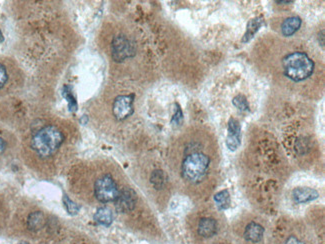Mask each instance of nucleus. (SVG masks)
<instances>
[{"label": "nucleus", "instance_id": "obj_14", "mask_svg": "<svg viewBox=\"0 0 325 244\" xmlns=\"http://www.w3.org/2000/svg\"><path fill=\"white\" fill-rule=\"evenodd\" d=\"M93 217L95 222L103 226H109L113 221V213L107 207L98 208Z\"/></svg>", "mask_w": 325, "mask_h": 244}, {"label": "nucleus", "instance_id": "obj_9", "mask_svg": "<svg viewBox=\"0 0 325 244\" xmlns=\"http://www.w3.org/2000/svg\"><path fill=\"white\" fill-rule=\"evenodd\" d=\"M319 193L317 190L310 187H296L292 191L293 200L298 204L307 203L317 199Z\"/></svg>", "mask_w": 325, "mask_h": 244}, {"label": "nucleus", "instance_id": "obj_24", "mask_svg": "<svg viewBox=\"0 0 325 244\" xmlns=\"http://www.w3.org/2000/svg\"><path fill=\"white\" fill-rule=\"evenodd\" d=\"M18 244H28V243H26V242H20V243H18Z\"/></svg>", "mask_w": 325, "mask_h": 244}, {"label": "nucleus", "instance_id": "obj_12", "mask_svg": "<svg viewBox=\"0 0 325 244\" xmlns=\"http://www.w3.org/2000/svg\"><path fill=\"white\" fill-rule=\"evenodd\" d=\"M302 20L298 16H291L286 18L281 24V33L285 37L292 36L301 26Z\"/></svg>", "mask_w": 325, "mask_h": 244}, {"label": "nucleus", "instance_id": "obj_4", "mask_svg": "<svg viewBox=\"0 0 325 244\" xmlns=\"http://www.w3.org/2000/svg\"><path fill=\"white\" fill-rule=\"evenodd\" d=\"M118 193V186L111 175H102L95 181L94 195L98 201L102 203L115 201Z\"/></svg>", "mask_w": 325, "mask_h": 244}, {"label": "nucleus", "instance_id": "obj_21", "mask_svg": "<svg viewBox=\"0 0 325 244\" xmlns=\"http://www.w3.org/2000/svg\"><path fill=\"white\" fill-rule=\"evenodd\" d=\"M182 119H183V117H182V112H181V110L178 108L176 114L174 115V117H173V119H172V122H176V124H179V123L182 121Z\"/></svg>", "mask_w": 325, "mask_h": 244}, {"label": "nucleus", "instance_id": "obj_22", "mask_svg": "<svg viewBox=\"0 0 325 244\" xmlns=\"http://www.w3.org/2000/svg\"><path fill=\"white\" fill-rule=\"evenodd\" d=\"M285 244H303L299 239H297L295 236H290Z\"/></svg>", "mask_w": 325, "mask_h": 244}, {"label": "nucleus", "instance_id": "obj_15", "mask_svg": "<svg viewBox=\"0 0 325 244\" xmlns=\"http://www.w3.org/2000/svg\"><path fill=\"white\" fill-rule=\"evenodd\" d=\"M262 18L261 17H257V18H254L252 20H250L247 24V30L245 32V34L242 38V42L243 43H246L248 42L251 38H253V36L255 35V33L259 30L261 25H262Z\"/></svg>", "mask_w": 325, "mask_h": 244}, {"label": "nucleus", "instance_id": "obj_10", "mask_svg": "<svg viewBox=\"0 0 325 244\" xmlns=\"http://www.w3.org/2000/svg\"><path fill=\"white\" fill-rule=\"evenodd\" d=\"M217 232V222L213 218L205 217L198 223V233L204 238L212 237Z\"/></svg>", "mask_w": 325, "mask_h": 244}, {"label": "nucleus", "instance_id": "obj_11", "mask_svg": "<svg viewBox=\"0 0 325 244\" xmlns=\"http://www.w3.org/2000/svg\"><path fill=\"white\" fill-rule=\"evenodd\" d=\"M264 235V228L259 223L250 222L247 224L244 230V237L247 241L256 243L262 240Z\"/></svg>", "mask_w": 325, "mask_h": 244}, {"label": "nucleus", "instance_id": "obj_19", "mask_svg": "<svg viewBox=\"0 0 325 244\" xmlns=\"http://www.w3.org/2000/svg\"><path fill=\"white\" fill-rule=\"evenodd\" d=\"M232 103L236 108H238L241 111H246L249 109V105H248V101H247L246 97L241 94L235 96L232 100Z\"/></svg>", "mask_w": 325, "mask_h": 244}, {"label": "nucleus", "instance_id": "obj_1", "mask_svg": "<svg viewBox=\"0 0 325 244\" xmlns=\"http://www.w3.org/2000/svg\"><path fill=\"white\" fill-rule=\"evenodd\" d=\"M279 63L282 76L295 84L310 79L315 71L314 60L302 50L288 51L281 56Z\"/></svg>", "mask_w": 325, "mask_h": 244}, {"label": "nucleus", "instance_id": "obj_18", "mask_svg": "<svg viewBox=\"0 0 325 244\" xmlns=\"http://www.w3.org/2000/svg\"><path fill=\"white\" fill-rule=\"evenodd\" d=\"M63 204H64L65 210L66 211L70 214V215H76L79 210H80V206L78 204H76L74 201H72L69 197H67L66 195L63 196Z\"/></svg>", "mask_w": 325, "mask_h": 244}, {"label": "nucleus", "instance_id": "obj_13", "mask_svg": "<svg viewBox=\"0 0 325 244\" xmlns=\"http://www.w3.org/2000/svg\"><path fill=\"white\" fill-rule=\"evenodd\" d=\"M45 224L44 214L40 211H35L29 214L27 218V225L31 231L40 230Z\"/></svg>", "mask_w": 325, "mask_h": 244}, {"label": "nucleus", "instance_id": "obj_20", "mask_svg": "<svg viewBox=\"0 0 325 244\" xmlns=\"http://www.w3.org/2000/svg\"><path fill=\"white\" fill-rule=\"evenodd\" d=\"M7 80H8V74H7L6 68L2 63H0V89L4 87Z\"/></svg>", "mask_w": 325, "mask_h": 244}, {"label": "nucleus", "instance_id": "obj_23", "mask_svg": "<svg viewBox=\"0 0 325 244\" xmlns=\"http://www.w3.org/2000/svg\"><path fill=\"white\" fill-rule=\"evenodd\" d=\"M5 148H6V143H5V141H4V140H2V138L0 137V155L4 152Z\"/></svg>", "mask_w": 325, "mask_h": 244}, {"label": "nucleus", "instance_id": "obj_16", "mask_svg": "<svg viewBox=\"0 0 325 244\" xmlns=\"http://www.w3.org/2000/svg\"><path fill=\"white\" fill-rule=\"evenodd\" d=\"M214 201L216 203V206L219 210H228L230 206V194L228 190H221L214 196Z\"/></svg>", "mask_w": 325, "mask_h": 244}, {"label": "nucleus", "instance_id": "obj_7", "mask_svg": "<svg viewBox=\"0 0 325 244\" xmlns=\"http://www.w3.org/2000/svg\"><path fill=\"white\" fill-rule=\"evenodd\" d=\"M136 201L137 195L135 191L130 187H125L121 191H119L118 196L115 200V207L117 211L126 213L134 210Z\"/></svg>", "mask_w": 325, "mask_h": 244}, {"label": "nucleus", "instance_id": "obj_17", "mask_svg": "<svg viewBox=\"0 0 325 244\" xmlns=\"http://www.w3.org/2000/svg\"><path fill=\"white\" fill-rule=\"evenodd\" d=\"M151 183L156 189H161L165 183V176L161 170H155L151 175Z\"/></svg>", "mask_w": 325, "mask_h": 244}, {"label": "nucleus", "instance_id": "obj_2", "mask_svg": "<svg viewBox=\"0 0 325 244\" xmlns=\"http://www.w3.org/2000/svg\"><path fill=\"white\" fill-rule=\"evenodd\" d=\"M64 140L63 133L54 125H48L39 129L31 138V148L34 152L42 157L53 155Z\"/></svg>", "mask_w": 325, "mask_h": 244}, {"label": "nucleus", "instance_id": "obj_5", "mask_svg": "<svg viewBox=\"0 0 325 244\" xmlns=\"http://www.w3.org/2000/svg\"><path fill=\"white\" fill-rule=\"evenodd\" d=\"M135 55V45L124 34L114 36L111 43V56L114 61L122 62Z\"/></svg>", "mask_w": 325, "mask_h": 244}, {"label": "nucleus", "instance_id": "obj_3", "mask_svg": "<svg viewBox=\"0 0 325 244\" xmlns=\"http://www.w3.org/2000/svg\"><path fill=\"white\" fill-rule=\"evenodd\" d=\"M210 158L203 152L194 150L187 154L181 164V175L189 183L197 184L208 175Z\"/></svg>", "mask_w": 325, "mask_h": 244}, {"label": "nucleus", "instance_id": "obj_6", "mask_svg": "<svg viewBox=\"0 0 325 244\" xmlns=\"http://www.w3.org/2000/svg\"><path fill=\"white\" fill-rule=\"evenodd\" d=\"M134 95H119L113 102V115L117 120H124L133 113Z\"/></svg>", "mask_w": 325, "mask_h": 244}, {"label": "nucleus", "instance_id": "obj_8", "mask_svg": "<svg viewBox=\"0 0 325 244\" xmlns=\"http://www.w3.org/2000/svg\"><path fill=\"white\" fill-rule=\"evenodd\" d=\"M241 144V126L237 119L230 118L228 122L226 146L230 151H235Z\"/></svg>", "mask_w": 325, "mask_h": 244}]
</instances>
